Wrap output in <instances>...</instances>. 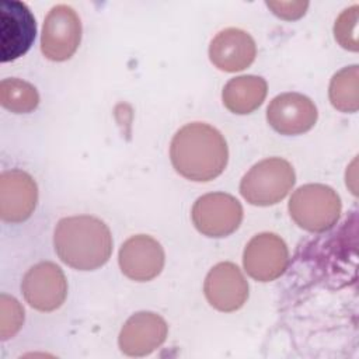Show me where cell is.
Masks as SVG:
<instances>
[{
    "instance_id": "16",
    "label": "cell",
    "mask_w": 359,
    "mask_h": 359,
    "mask_svg": "<svg viewBox=\"0 0 359 359\" xmlns=\"http://www.w3.org/2000/svg\"><path fill=\"white\" fill-rule=\"evenodd\" d=\"M268 93L266 81L261 76L244 74L230 79L222 93L224 107L237 115L254 112L261 107Z\"/></svg>"
},
{
    "instance_id": "4",
    "label": "cell",
    "mask_w": 359,
    "mask_h": 359,
    "mask_svg": "<svg viewBox=\"0 0 359 359\" xmlns=\"http://www.w3.org/2000/svg\"><path fill=\"white\" fill-rule=\"evenodd\" d=\"M296 174L289 161L269 157L254 164L240 182L243 198L255 206H269L280 202L293 188Z\"/></svg>"
},
{
    "instance_id": "15",
    "label": "cell",
    "mask_w": 359,
    "mask_h": 359,
    "mask_svg": "<svg viewBox=\"0 0 359 359\" xmlns=\"http://www.w3.org/2000/svg\"><path fill=\"white\" fill-rule=\"evenodd\" d=\"M257 56L252 36L240 28H226L209 45V59L220 70L234 73L247 69Z\"/></svg>"
},
{
    "instance_id": "18",
    "label": "cell",
    "mask_w": 359,
    "mask_h": 359,
    "mask_svg": "<svg viewBox=\"0 0 359 359\" xmlns=\"http://www.w3.org/2000/svg\"><path fill=\"white\" fill-rule=\"evenodd\" d=\"M0 104L14 114L32 112L39 104L36 88L21 79H4L0 83Z\"/></svg>"
},
{
    "instance_id": "9",
    "label": "cell",
    "mask_w": 359,
    "mask_h": 359,
    "mask_svg": "<svg viewBox=\"0 0 359 359\" xmlns=\"http://www.w3.org/2000/svg\"><path fill=\"white\" fill-rule=\"evenodd\" d=\"M287 264V245L275 233H259L254 236L244 248V269L258 282L275 280L286 271Z\"/></svg>"
},
{
    "instance_id": "11",
    "label": "cell",
    "mask_w": 359,
    "mask_h": 359,
    "mask_svg": "<svg viewBox=\"0 0 359 359\" xmlns=\"http://www.w3.org/2000/svg\"><path fill=\"white\" fill-rule=\"evenodd\" d=\"M38 187L34 178L18 168L0 175V217L7 223H21L35 210Z\"/></svg>"
},
{
    "instance_id": "10",
    "label": "cell",
    "mask_w": 359,
    "mask_h": 359,
    "mask_svg": "<svg viewBox=\"0 0 359 359\" xmlns=\"http://www.w3.org/2000/svg\"><path fill=\"white\" fill-rule=\"evenodd\" d=\"M165 255L161 244L147 236L129 237L119 248L118 262L122 273L136 282H147L160 275Z\"/></svg>"
},
{
    "instance_id": "6",
    "label": "cell",
    "mask_w": 359,
    "mask_h": 359,
    "mask_svg": "<svg viewBox=\"0 0 359 359\" xmlns=\"http://www.w3.org/2000/svg\"><path fill=\"white\" fill-rule=\"evenodd\" d=\"M81 41V21L67 4H57L48 13L41 35V50L53 62L70 59Z\"/></svg>"
},
{
    "instance_id": "21",
    "label": "cell",
    "mask_w": 359,
    "mask_h": 359,
    "mask_svg": "<svg viewBox=\"0 0 359 359\" xmlns=\"http://www.w3.org/2000/svg\"><path fill=\"white\" fill-rule=\"evenodd\" d=\"M266 6L279 18L292 21L304 15L309 7V3L307 1H266Z\"/></svg>"
},
{
    "instance_id": "2",
    "label": "cell",
    "mask_w": 359,
    "mask_h": 359,
    "mask_svg": "<svg viewBox=\"0 0 359 359\" xmlns=\"http://www.w3.org/2000/svg\"><path fill=\"white\" fill-rule=\"evenodd\" d=\"M112 244L108 226L88 215L60 219L53 233L57 257L79 271H94L107 264L112 254Z\"/></svg>"
},
{
    "instance_id": "8",
    "label": "cell",
    "mask_w": 359,
    "mask_h": 359,
    "mask_svg": "<svg viewBox=\"0 0 359 359\" xmlns=\"http://www.w3.org/2000/svg\"><path fill=\"white\" fill-rule=\"evenodd\" d=\"M21 290L25 302L35 310L53 311L66 300L67 280L59 265L42 261L27 271Z\"/></svg>"
},
{
    "instance_id": "14",
    "label": "cell",
    "mask_w": 359,
    "mask_h": 359,
    "mask_svg": "<svg viewBox=\"0 0 359 359\" xmlns=\"http://www.w3.org/2000/svg\"><path fill=\"white\" fill-rule=\"evenodd\" d=\"M168 334L164 318L153 311L130 316L121 328L118 344L128 356H146L163 345Z\"/></svg>"
},
{
    "instance_id": "19",
    "label": "cell",
    "mask_w": 359,
    "mask_h": 359,
    "mask_svg": "<svg viewBox=\"0 0 359 359\" xmlns=\"http://www.w3.org/2000/svg\"><path fill=\"white\" fill-rule=\"evenodd\" d=\"M24 323V309L13 296L3 293L0 296V338L3 341L13 338Z\"/></svg>"
},
{
    "instance_id": "13",
    "label": "cell",
    "mask_w": 359,
    "mask_h": 359,
    "mask_svg": "<svg viewBox=\"0 0 359 359\" xmlns=\"http://www.w3.org/2000/svg\"><path fill=\"white\" fill-rule=\"evenodd\" d=\"M314 102L300 93L276 95L266 108L268 123L280 135L293 136L310 130L317 122Z\"/></svg>"
},
{
    "instance_id": "20",
    "label": "cell",
    "mask_w": 359,
    "mask_h": 359,
    "mask_svg": "<svg viewBox=\"0 0 359 359\" xmlns=\"http://www.w3.org/2000/svg\"><path fill=\"white\" fill-rule=\"evenodd\" d=\"M358 6H352L351 8L344 10L335 21L334 35L337 42L349 50H358V39H356V25H358Z\"/></svg>"
},
{
    "instance_id": "5",
    "label": "cell",
    "mask_w": 359,
    "mask_h": 359,
    "mask_svg": "<svg viewBox=\"0 0 359 359\" xmlns=\"http://www.w3.org/2000/svg\"><path fill=\"white\" fill-rule=\"evenodd\" d=\"M191 217L199 233L222 238L234 233L241 224L243 206L230 194L210 192L195 201Z\"/></svg>"
},
{
    "instance_id": "17",
    "label": "cell",
    "mask_w": 359,
    "mask_h": 359,
    "mask_svg": "<svg viewBox=\"0 0 359 359\" xmlns=\"http://www.w3.org/2000/svg\"><path fill=\"white\" fill-rule=\"evenodd\" d=\"M358 65L346 66L337 72L330 83V101L332 107L341 112H356L359 108L358 100Z\"/></svg>"
},
{
    "instance_id": "1",
    "label": "cell",
    "mask_w": 359,
    "mask_h": 359,
    "mask_svg": "<svg viewBox=\"0 0 359 359\" xmlns=\"http://www.w3.org/2000/svg\"><path fill=\"white\" fill-rule=\"evenodd\" d=\"M170 158L175 171L184 178L206 182L224 171L229 149L216 128L203 122H191L174 135Z\"/></svg>"
},
{
    "instance_id": "7",
    "label": "cell",
    "mask_w": 359,
    "mask_h": 359,
    "mask_svg": "<svg viewBox=\"0 0 359 359\" xmlns=\"http://www.w3.org/2000/svg\"><path fill=\"white\" fill-rule=\"evenodd\" d=\"M36 22L25 3L4 0L0 3V60H15L34 43Z\"/></svg>"
},
{
    "instance_id": "12",
    "label": "cell",
    "mask_w": 359,
    "mask_h": 359,
    "mask_svg": "<svg viewBox=\"0 0 359 359\" xmlns=\"http://www.w3.org/2000/svg\"><path fill=\"white\" fill-rule=\"evenodd\" d=\"M203 292L212 307L230 313L238 310L247 302L248 283L236 264L219 262L208 272Z\"/></svg>"
},
{
    "instance_id": "3",
    "label": "cell",
    "mask_w": 359,
    "mask_h": 359,
    "mask_svg": "<svg viewBox=\"0 0 359 359\" xmlns=\"http://www.w3.org/2000/svg\"><path fill=\"white\" fill-rule=\"evenodd\" d=\"M287 208L290 217L299 227L311 233H321L338 222L342 205L331 187L306 184L293 192Z\"/></svg>"
}]
</instances>
